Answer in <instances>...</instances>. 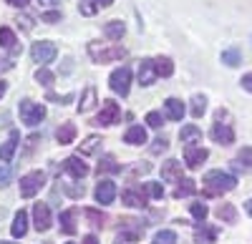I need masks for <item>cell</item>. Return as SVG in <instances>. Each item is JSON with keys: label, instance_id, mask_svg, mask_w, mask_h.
Returning a JSON list of instances; mask_svg holds the SVG:
<instances>
[{"label": "cell", "instance_id": "16", "mask_svg": "<svg viewBox=\"0 0 252 244\" xmlns=\"http://www.w3.org/2000/svg\"><path fill=\"white\" fill-rule=\"evenodd\" d=\"M217 237H220V229L202 221V224L197 227V232H194V244H215Z\"/></svg>", "mask_w": 252, "mask_h": 244}, {"label": "cell", "instance_id": "33", "mask_svg": "<svg viewBox=\"0 0 252 244\" xmlns=\"http://www.w3.org/2000/svg\"><path fill=\"white\" fill-rule=\"evenodd\" d=\"M204 111H207V96L194 93V96H192V116H194V118H202Z\"/></svg>", "mask_w": 252, "mask_h": 244}, {"label": "cell", "instance_id": "25", "mask_svg": "<svg viewBox=\"0 0 252 244\" xmlns=\"http://www.w3.org/2000/svg\"><path fill=\"white\" fill-rule=\"evenodd\" d=\"M103 33H106L109 40H121V35L126 33V26L121 23V20H109V23L103 26Z\"/></svg>", "mask_w": 252, "mask_h": 244}, {"label": "cell", "instance_id": "39", "mask_svg": "<svg viewBox=\"0 0 252 244\" xmlns=\"http://www.w3.org/2000/svg\"><path fill=\"white\" fill-rule=\"evenodd\" d=\"M144 191H146V196H152V199H161L164 196V187L159 184V181H149V184H144Z\"/></svg>", "mask_w": 252, "mask_h": 244}, {"label": "cell", "instance_id": "34", "mask_svg": "<svg viewBox=\"0 0 252 244\" xmlns=\"http://www.w3.org/2000/svg\"><path fill=\"white\" fill-rule=\"evenodd\" d=\"M139 237H141V232H136V229H121L116 237V244H136Z\"/></svg>", "mask_w": 252, "mask_h": 244}, {"label": "cell", "instance_id": "10", "mask_svg": "<svg viewBox=\"0 0 252 244\" xmlns=\"http://www.w3.org/2000/svg\"><path fill=\"white\" fill-rule=\"evenodd\" d=\"M94 196H96L98 204H114V199H116V184H114L111 179H101L98 184H96Z\"/></svg>", "mask_w": 252, "mask_h": 244}, {"label": "cell", "instance_id": "21", "mask_svg": "<svg viewBox=\"0 0 252 244\" xmlns=\"http://www.w3.org/2000/svg\"><path fill=\"white\" fill-rule=\"evenodd\" d=\"M10 232H13V237L15 239H20V237H26L28 234V214L20 209L15 217H13V227H10Z\"/></svg>", "mask_w": 252, "mask_h": 244}, {"label": "cell", "instance_id": "30", "mask_svg": "<svg viewBox=\"0 0 252 244\" xmlns=\"http://www.w3.org/2000/svg\"><path fill=\"white\" fill-rule=\"evenodd\" d=\"M98 149H101V138H98V136H89V138L81 144L78 154H81V156H89V154H98Z\"/></svg>", "mask_w": 252, "mask_h": 244}, {"label": "cell", "instance_id": "58", "mask_svg": "<svg viewBox=\"0 0 252 244\" xmlns=\"http://www.w3.org/2000/svg\"><path fill=\"white\" fill-rule=\"evenodd\" d=\"M71 244H73V242H71Z\"/></svg>", "mask_w": 252, "mask_h": 244}, {"label": "cell", "instance_id": "41", "mask_svg": "<svg viewBox=\"0 0 252 244\" xmlns=\"http://www.w3.org/2000/svg\"><path fill=\"white\" fill-rule=\"evenodd\" d=\"M146 124H149L152 129H161V124H164V116H161L159 111H149V113H146Z\"/></svg>", "mask_w": 252, "mask_h": 244}, {"label": "cell", "instance_id": "43", "mask_svg": "<svg viewBox=\"0 0 252 244\" xmlns=\"http://www.w3.org/2000/svg\"><path fill=\"white\" fill-rule=\"evenodd\" d=\"M63 189H66V194H68V196H73V199H81L83 194H86V189H83V184H81V187H78V184H66Z\"/></svg>", "mask_w": 252, "mask_h": 244}, {"label": "cell", "instance_id": "4", "mask_svg": "<svg viewBox=\"0 0 252 244\" xmlns=\"http://www.w3.org/2000/svg\"><path fill=\"white\" fill-rule=\"evenodd\" d=\"M18 113H20V121L26 126H38L40 121L46 118V106L43 104H33L31 98H23L18 104Z\"/></svg>", "mask_w": 252, "mask_h": 244}, {"label": "cell", "instance_id": "20", "mask_svg": "<svg viewBox=\"0 0 252 244\" xmlns=\"http://www.w3.org/2000/svg\"><path fill=\"white\" fill-rule=\"evenodd\" d=\"M0 48H5V51H10V53H20L18 38H15V33H13L8 26L0 28Z\"/></svg>", "mask_w": 252, "mask_h": 244}, {"label": "cell", "instance_id": "38", "mask_svg": "<svg viewBox=\"0 0 252 244\" xmlns=\"http://www.w3.org/2000/svg\"><path fill=\"white\" fill-rule=\"evenodd\" d=\"M154 244H177V234L172 229H161V232H157Z\"/></svg>", "mask_w": 252, "mask_h": 244}, {"label": "cell", "instance_id": "28", "mask_svg": "<svg viewBox=\"0 0 252 244\" xmlns=\"http://www.w3.org/2000/svg\"><path fill=\"white\" fill-rule=\"evenodd\" d=\"M154 68H157V73H159L161 78H169V76L174 73V63H172V58H166V55L154 58Z\"/></svg>", "mask_w": 252, "mask_h": 244}, {"label": "cell", "instance_id": "24", "mask_svg": "<svg viewBox=\"0 0 252 244\" xmlns=\"http://www.w3.org/2000/svg\"><path fill=\"white\" fill-rule=\"evenodd\" d=\"M124 141H126V144H131V146L146 144V129L144 126H131L129 131L124 134Z\"/></svg>", "mask_w": 252, "mask_h": 244}, {"label": "cell", "instance_id": "35", "mask_svg": "<svg viewBox=\"0 0 252 244\" xmlns=\"http://www.w3.org/2000/svg\"><path fill=\"white\" fill-rule=\"evenodd\" d=\"M237 164L247 171V169H252V146H242L240 149V154H237Z\"/></svg>", "mask_w": 252, "mask_h": 244}, {"label": "cell", "instance_id": "37", "mask_svg": "<svg viewBox=\"0 0 252 244\" xmlns=\"http://www.w3.org/2000/svg\"><path fill=\"white\" fill-rule=\"evenodd\" d=\"M83 214H86V219L91 221L94 227H103V224H106V214H101L98 209H83Z\"/></svg>", "mask_w": 252, "mask_h": 244}, {"label": "cell", "instance_id": "42", "mask_svg": "<svg viewBox=\"0 0 252 244\" xmlns=\"http://www.w3.org/2000/svg\"><path fill=\"white\" fill-rule=\"evenodd\" d=\"M78 10H81L83 15H94L98 8H96V3H94V0H78Z\"/></svg>", "mask_w": 252, "mask_h": 244}, {"label": "cell", "instance_id": "27", "mask_svg": "<svg viewBox=\"0 0 252 244\" xmlns=\"http://www.w3.org/2000/svg\"><path fill=\"white\" fill-rule=\"evenodd\" d=\"M96 104H98V101H96V88H94V86H89L86 91H83V96H81L78 111H81V113H86V111H91Z\"/></svg>", "mask_w": 252, "mask_h": 244}, {"label": "cell", "instance_id": "44", "mask_svg": "<svg viewBox=\"0 0 252 244\" xmlns=\"http://www.w3.org/2000/svg\"><path fill=\"white\" fill-rule=\"evenodd\" d=\"M10 166L8 164H0V187H5L8 184V181H10Z\"/></svg>", "mask_w": 252, "mask_h": 244}, {"label": "cell", "instance_id": "8", "mask_svg": "<svg viewBox=\"0 0 252 244\" xmlns=\"http://www.w3.org/2000/svg\"><path fill=\"white\" fill-rule=\"evenodd\" d=\"M109 86H111V91L119 93V96H129V88H131V68H129V66L116 68V71L109 76Z\"/></svg>", "mask_w": 252, "mask_h": 244}, {"label": "cell", "instance_id": "29", "mask_svg": "<svg viewBox=\"0 0 252 244\" xmlns=\"http://www.w3.org/2000/svg\"><path fill=\"white\" fill-rule=\"evenodd\" d=\"M96 171H98V176H101V174H119V171H121V164H116V159L109 154V156H103V159L98 161V169H96Z\"/></svg>", "mask_w": 252, "mask_h": 244}, {"label": "cell", "instance_id": "1", "mask_svg": "<svg viewBox=\"0 0 252 244\" xmlns=\"http://www.w3.org/2000/svg\"><path fill=\"white\" fill-rule=\"evenodd\" d=\"M202 184H204V196H217L224 191H232L237 187V179L232 174H224V171H209Z\"/></svg>", "mask_w": 252, "mask_h": 244}, {"label": "cell", "instance_id": "46", "mask_svg": "<svg viewBox=\"0 0 252 244\" xmlns=\"http://www.w3.org/2000/svg\"><path fill=\"white\" fill-rule=\"evenodd\" d=\"M166 146H169V144H166V138H157L154 141V146H152V154H161V151H166Z\"/></svg>", "mask_w": 252, "mask_h": 244}, {"label": "cell", "instance_id": "11", "mask_svg": "<svg viewBox=\"0 0 252 244\" xmlns=\"http://www.w3.org/2000/svg\"><path fill=\"white\" fill-rule=\"evenodd\" d=\"M207 156H209V151L204 146H187L184 149V164H187V169H199L207 161Z\"/></svg>", "mask_w": 252, "mask_h": 244}, {"label": "cell", "instance_id": "23", "mask_svg": "<svg viewBox=\"0 0 252 244\" xmlns=\"http://www.w3.org/2000/svg\"><path fill=\"white\" fill-rule=\"evenodd\" d=\"M164 111H166V116H169L172 121H182V116H184V104L179 98H166L164 101Z\"/></svg>", "mask_w": 252, "mask_h": 244}, {"label": "cell", "instance_id": "54", "mask_svg": "<svg viewBox=\"0 0 252 244\" xmlns=\"http://www.w3.org/2000/svg\"><path fill=\"white\" fill-rule=\"evenodd\" d=\"M5 91H8V83H5V81H0V98L5 96Z\"/></svg>", "mask_w": 252, "mask_h": 244}, {"label": "cell", "instance_id": "47", "mask_svg": "<svg viewBox=\"0 0 252 244\" xmlns=\"http://www.w3.org/2000/svg\"><path fill=\"white\" fill-rule=\"evenodd\" d=\"M40 20H43V23H58L61 13H43V15H40Z\"/></svg>", "mask_w": 252, "mask_h": 244}, {"label": "cell", "instance_id": "49", "mask_svg": "<svg viewBox=\"0 0 252 244\" xmlns=\"http://www.w3.org/2000/svg\"><path fill=\"white\" fill-rule=\"evenodd\" d=\"M240 83H242V88H245V91H250V93H252V73H245Z\"/></svg>", "mask_w": 252, "mask_h": 244}, {"label": "cell", "instance_id": "19", "mask_svg": "<svg viewBox=\"0 0 252 244\" xmlns=\"http://www.w3.org/2000/svg\"><path fill=\"white\" fill-rule=\"evenodd\" d=\"M179 141H182V144H189V146L202 144V131H199L194 124H187V126H182V131H179Z\"/></svg>", "mask_w": 252, "mask_h": 244}, {"label": "cell", "instance_id": "56", "mask_svg": "<svg viewBox=\"0 0 252 244\" xmlns=\"http://www.w3.org/2000/svg\"><path fill=\"white\" fill-rule=\"evenodd\" d=\"M43 3H58V0H43Z\"/></svg>", "mask_w": 252, "mask_h": 244}, {"label": "cell", "instance_id": "26", "mask_svg": "<svg viewBox=\"0 0 252 244\" xmlns=\"http://www.w3.org/2000/svg\"><path fill=\"white\" fill-rule=\"evenodd\" d=\"M222 63H227L229 68H237V66L242 63V51H240L237 46H232V48L222 51Z\"/></svg>", "mask_w": 252, "mask_h": 244}, {"label": "cell", "instance_id": "48", "mask_svg": "<svg viewBox=\"0 0 252 244\" xmlns=\"http://www.w3.org/2000/svg\"><path fill=\"white\" fill-rule=\"evenodd\" d=\"M152 166L149 164H144V161H141V164H136L134 169H131V176H139V174H146V171H149Z\"/></svg>", "mask_w": 252, "mask_h": 244}, {"label": "cell", "instance_id": "52", "mask_svg": "<svg viewBox=\"0 0 252 244\" xmlns=\"http://www.w3.org/2000/svg\"><path fill=\"white\" fill-rule=\"evenodd\" d=\"M96 3V8H109V5H114V0H94Z\"/></svg>", "mask_w": 252, "mask_h": 244}, {"label": "cell", "instance_id": "45", "mask_svg": "<svg viewBox=\"0 0 252 244\" xmlns=\"http://www.w3.org/2000/svg\"><path fill=\"white\" fill-rule=\"evenodd\" d=\"M46 98H48V101H56V104H68V101H73V93H66V96H58V93H48Z\"/></svg>", "mask_w": 252, "mask_h": 244}, {"label": "cell", "instance_id": "51", "mask_svg": "<svg viewBox=\"0 0 252 244\" xmlns=\"http://www.w3.org/2000/svg\"><path fill=\"white\" fill-rule=\"evenodd\" d=\"M5 3H10V5H15V8H26L31 0H5Z\"/></svg>", "mask_w": 252, "mask_h": 244}, {"label": "cell", "instance_id": "57", "mask_svg": "<svg viewBox=\"0 0 252 244\" xmlns=\"http://www.w3.org/2000/svg\"><path fill=\"white\" fill-rule=\"evenodd\" d=\"M0 244H10V242H0Z\"/></svg>", "mask_w": 252, "mask_h": 244}, {"label": "cell", "instance_id": "36", "mask_svg": "<svg viewBox=\"0 0 252 244\" xmlns=\"http://www.w3.org/2000/svg\"><path fill=\"white\" fill-rule=\"evenodd\" d=\"M35 81H38L40 86L51 88V86H53V81H56V76H53L48 68H38V71H35Z\"/></svg>", "mask_w": 252, "mask_h": 244}, {"label": "cell", "instance_id": "5", "mask_svg": "<svg viewBox=\"0 0 252 244\" xmlns=\"http://www.w3.org/2000/svg\"><path fill=\"white\" fill-rule=\"evenodd\" d=\"M43 187H46V171H31L20 179V196L33 199Z\"/></svg>", "mask_w": 252, "mask_h": 244}, {"label": "cell", "instance_id": "17", "mask_svg": "<svg viewBox=\"0 0 252 244\" xmlns=\"http://www.w3.org/2000/svg\"><path fill=\"white\" fill-rule=\"evenodd\" d=\"M18 144H20V134L13 129V131L8 134V141H5L3 146H0V161H3V164H8V161L13 159V154H15Z\"/></svg>", "mask_w": 252, "mask_h": 244}, {"label": "cell", "instance_id": "6", "mask_svg": "<svg viewBox=\"0 0 252 244\" xmlns=\"http://www.w3.org/2000/svg\"><path fill=\"white\" fill-rule=\"evenodd\" d=\"M31 55L40 68H46L48 63L56 60L58 48H56V43H51V40H38V43H33V48H31Z\"/></svg>", "mask_w": 252, "mask_h": 244}, {"label": "cell", "instance_id": "9", "mask_svg": "<svg viewBox=\"0 0 252 244\" xmlns=\"http://www.w3.org/2000/svg\"><path fill=\"white\" fill-rule=\"evenodd\" d=\"M53 224V217H51V209L48 204H43V201H38V204L33 207V227L38 232H48Z\"/></svg>", "mask_w": 252, "mask_h": 244}, {"label": "cell", "instance_id": "3", "mask_svg": "<svg viewBox=\"0 0 252 244\" xmlns=\"http://www.w3.org/2000/svg\"><path fill=\"white\" fill-rule=\"evenodd\" d=\"M212 138L217 141V144H222V146H229V144H235V129H232V124H229V116H227V111H217V116H215V126H212Z\"/></svg>", "mask_w": 252, "mask_h": 244}, {"label": "cell", "instance_id": "2", "mask_svg": "<svg viewBox=\"0 0 252 244\" xmlns=\"http://www.w3.org/2000/svg\"><path fill=\"white\" fill-rule=\"evenodd\" d=\"M89 55H91L94 63H114V60L126 58V48L116 46V43H96V40H91Z\"/></svg>", "mask_w": 252, "mask_h": 244}, {"label": "cell", "instance_id": "55", "mask_svg": "<svg viewBox=\"0 0 252 244\" xmlns=\"http://www.w3.org/2000/svg\"><path fill=\"white\" fill-rule=\"evenodd\" d=\"M245 207H247V214H250V217H252V199H250V201H247V204H245Z\"/></svg>", "mask_w": 252, "mask_h": 244}, {"label": "cell", "instance_id": "14", "mask_svg": "<svg viewBox=\"0 0 252 244\" xmlns=\"http://www.w3.org/2000/svg\"><path fill=\"white\" fill-rule=\"evenodd\" d=\"M161 179L169 181V184H179L182 181V164L177 159H166L161 164Z\"/></svg>", "mask_w": 252, "mask_h": 244}, {"label": "cell", "instance_id": "50", "mask_svg": "<svg viewBox=\"0 0 252 244\" xmlns=\"http://www.w3.org/2000/svg\"><path fill=\"white\" fill-rule=\"evenodd\" d=\"M10 68H13V60L0 58V73H5V71H10Z\"/></svg>", "mask_w": 252, "mask_h": 244}, {"label": "cell", "instance_id": "40", "mask_svg": "<svg viewBox=\"0 0 252 244\" xmlns=\"http://www.w3.org/2000/svg\"><path fill=\"white\" fill-rule=\"evenodd\" d=\"M189 212H192V217H194V219L199 221V224H202V221L207 219V214H209V212H207V207L202 204V201H197V204H192V207H189Z\"/></svg>", "mask_w": 252, "mask_h": 244}, {"label": "cell", "instance_id": "22", "mask_svg": "<svg viewBox=\"0 0 252 244\" xmlns=\"http://www.w3.org/2000/svg\"><path fill=\"white\" fill-rule=\"evenodd\" d=\"M76 214H78V209H68V212L61 214L58 224H61L63 234H76Z\"/></svg>", "mask_w": 252, "mask_h": 244}, {"label": "cell", "instance_id": "13", "mask_svg": "<svg viewBox=\"0 0 252 244\" xmlns=\"http://www.w3.org/2000/svg\"><path fill=\"white\" fill-rule=\"evenodd\" d=\"M121 201L126 207H134V209H144L146 207V191H144V187L141 189H136V187H129L124 194H121Z\"/></svg>", "mask_w": 252, "mask_h": 244}, {"label": "cell", "instance_id": "15", "mask_svg": "<svg viewBox=\"0 0 252 244\" xmlns=\"http://www.w3.org/2000/svg\"><path fill=\"white\" fill-rule=\"evenodd\" d=\"M157 68H154V58H144L139 63V83L141 86H152L157 81Z\"/></svg>", "mask_w": 252, "mask_h": 244}, {"label": "cell", "instance_id": "7", "mask_svg": "<svg viewBox=\"0 0 252 244\" xmlns=\"http://www.w3.org/2000/svg\"><path fill=\"white\" fill-rule=\"evenodd\" d=\"M119 118H121V106L116 104V101L106 98V101L101 104V113L91 121V124H94V126H114Z\"/></svg>", "mask_w": 252, "mask_h": 244}, {"label": "cell", "instance_id": "31", "mask_svg": "<svg viewBox=\"0 0 252 244\" xmlns=\"http://www.w3.org/2000/svg\"><path fill=\"white\" fill-rule=\"evenodd\" d=\"M194 191H197V184H194V181H192V179H182V181H179V187L174 189V199L192 196Z\"/></svg>", "mask_w": 252, "mask_h": 244}, {"label": "cell", "instance_id": "53", "mask_svg": "<svg viewBox=\"0 0 252 244\" xmlns=\"http://www.w3.org/2000/svg\"><path fill=\"white\" fill-rule=\"evenodd\" d=\"M81 244H98V239L94 237V234H86V237H83V242Z\"/></svg>", "mask_w": 252, "mask_h": 244}, {"label": "cell", "instance_id": "32", "mask_svg": "<svg viewBox=\"0 0 252 244\" xmlns=\"http://www.w3.org/2000/svg\"><path fill=\"white\" fill-rule=\"evenodd\" d=\"M217 217L222 221H227V224H235V221H237V209L232 204H220L217 207Z\"/></svg>", "mask_w": 252, "mask_h": 244}, {"label": "cell", "instance_id": "12", "mask_svg": "<svg viewBox=\"0 0 252 244\" xmlns=\"http://www.w3.org/2000/svg\"><path fill=\"white\" fill-rule=\"evenodd\" d=\"M63 171L71 174L73 181H78V179H83V176L89 174V164H83L81 156H68L66 161H63Z\"/></svg>", "mask_w": 252, "mask_h": 244}, {"label": "cell", "instance_id": "18", "mask_svg": "<svg viewBox=\"0 0 252 244\" xmlns=\"http://www.w3.org/2000/svg\"><path fill=\"white\" fill-rule=\"evenodd\" d=\"M73 138H76V124H71V121H66V124H61L56 129V141H58L61 146L73 144Z\"/></svg>", "mask_w": 252, "mask_h": 244}]
</instances>
